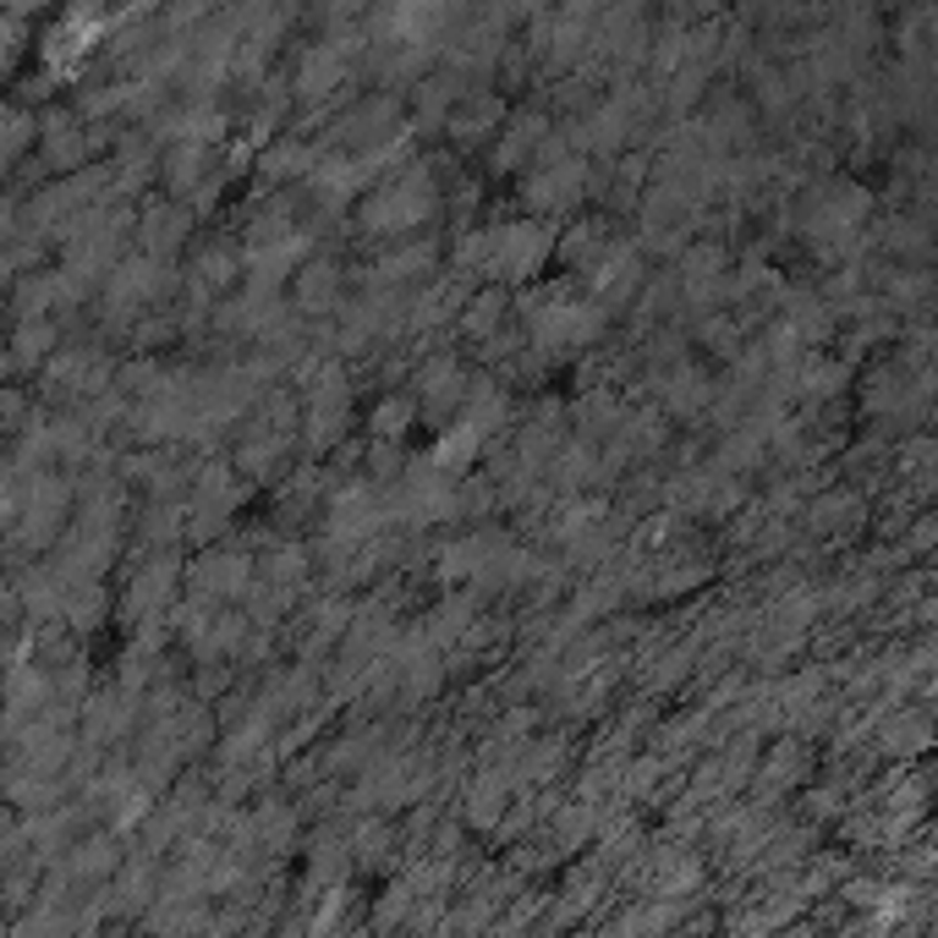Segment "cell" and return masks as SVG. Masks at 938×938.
Masks as SVG:
<instances>
[{
    "mask_svg": "<svg viewBox=\"0 0 938 938\" xmlns=\"http://www.w3.org/2000/svg\"><path fill=\"white\" fill-rule=\"evenodd\" d=\"M187 236V215L182 209H154L143 220V247L149 253H176V242Z\"/></svg>",
    "mask_w": 938,
    "mask_h": 938,
    "instance_id": "4",
    "label": "cell"
},
{
    "mask_svg": "<svg viewBox=\"0 0 938 938\" xmlns=\"http://www.w3.org/2000/svg\"><path fill=\"white\" fill-rule=\"evenodd\" d=\"M198 588H204V593H242V588H247V560H236V555H209V560L198 566Z\"/></svg>",
    "mask_w": 938,
    "mask_h": 938,
    "instance_id": "2",
    "label": "cell"
},
{
    "mask_svg": "<svg viewBox=\"0 0 938 938\" xmlns=\"http://www.w3.org/2000/svg\"><path fill=\"white\" fill-rule=\"evenodd\" d=\"M412 422V401L401 395V401H384L379 406V417H373V428H379V439H390V433H401Z\"/></svg>",
    "mask_w": 938,
    "mask_h": 938,
    "instance_id": "11",
    "label": "cell"
},
{
    "mask_svg": "<svg viewBox=\"0 0 938 938\" xmlns=\"http://www.w3.org/2000/svg\"><path fill=\"white\" fill-rule=\"evenodd\" d=\"M495 121H500V105H495V100H484V94H473V100L461 105V116H450V132L473 143V138H484Z\"/></svg>",
    "mask_w": 938,
    "mask_h": 938,
    "instance_id": "5",
    "label": "cell"
},
{
    "mask_svg": "<svg viewBox=\"0 0 938 938\" xmlns=\"http://www.w3.org/2000/svg\"><path fill=\"white\" fill-rule=\"evenodd\" d=\"M544 253H549L544 225H500V231H489V269H500V275H533Z\"/></svg>",
    "mask_w": 938,
    "mask_h": 938,
    "instance_id": "1",
    "label": "cell"
},
{
    "mask_svg": "<svg viewBox=\"0 0 938 938\" xmlns=\"http://www.w3.org/2000/svg\"><path fill=\"white\" fill-rule=\"evenodd\" d=\"M204 165H209V149H204V143H182V149L165 160V176H171L176 193H193V182H198Z\"/></svg>",
    "mask_w": 938,
    "mask_h": 938,
    "instance_id": "6",
    "label": "cell"
},
{
    "mask_svg": "<svg viewBox=\"0 0 938 938\" xmlns=\"http://www.w3.org/2000/svg\"><path fill=\"white\" fill-rule=\"evenodd\" d=\"M455 390H461L455 362H428V368H422V395H428V401H455Z\"/></svg>",
    "mask_w": 938,
    "mask_h": 938,
    "instance_id": "9",
    "label": "cell"
},
{
    "mask_svg": "<svg viewBox=\"0 0 938 938\" xmlns=\"http://www.w3.org/2000/svg\"><path fill=\"white\" fill-rule=\"evenodd\" d=\"M340 83V50H329V45H319V50H308V61H302V94H329Z\"/></svg>",
    "mask_w": 938,
    "mask_h": 938,
    "instance_id": "3",
    "label": "cell"
},
{
    "mask_svg": "<svg viewBox=\"0 0 938 938\" xmlns=\"http://www.w3.org/2000/svg\"><path fill=\"white\" fill-rule=\"evenodd\" d=\"M198 275H204L209 286H225V280L236 275V253H231V247H209L204 264H198Z\"/></svg>",
    "mask_w": 938,
    "mask_h": 938,
    "instance_id": "10",
    "label": "cell"
},
{
    "mask_svg": "<svg viewBox=\"0 0 938 938\" xmlns=\"http://www.w3.org/2000/svg\"><path fill=\"white\" fill-rule=\"evenodd\" d=\"M500 308H506V297H500V291L473 297V302H466V335H489V329L500 324Z\"/></svg>",
    "mask_w": 938,
    "mask_h": 938,
    "instance_id": "8",
    "label": "cell"
},
{
    "mask_svg": "<svg viewBox=\"0 0 938 938\" xmlns=\"http://www.w3.org/2000/svg\"><path fill=\"white\" fill-rule=\"evenodd\" d=\"M335 286H340L335 264H308V269H302V280H297V297H302L308 308H324V302L335 297Z\"/></svg>",
    "mask_w": 938,
    "mask_h": 938,
    "instance_id": "7",
    "label": "cell"
}]
</instances>
